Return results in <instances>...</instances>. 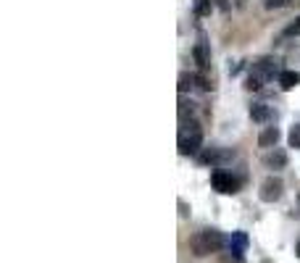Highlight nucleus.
<instances>
[{"instance_id": "f257e3e1", "label": "nucleus", "mask_w": 300, "mask_h": 263, "mask_svg": "<svg viewBox=\"0 0 300 263\" xmlns=\"http://www.w3.org/2000/svg\"><path fill=\"white\" fill-rule=\"evenodd\" d=\"M227 245V239H224V234L221 231H216V229H203V231H198V234H192L190 237V250L195 253V255H211V253H216V250H221V247Z\"/></svg>"}, {"instance_id": "f03ea898", "label": "nucleus", "mask_w": 300, "mask_h": 263, "mask_svg": "<svg viewBox=\"0 0 300 263\" xmlns=\"http://www.w3.org/2000/svg\"><path fill=\"white\" fill-rule=\"evenodd\" d=\"M187 127H190V134L182 132V137H179V156H195L200 150V145H203V132H200L198 121H190Z\"/></svg>"}, {"instance_id": "7ed1b4c3", "label": "nucleus", "mask_w": 300, "mask_h": 263, "mask_svg": "<svg viewBox=\"0 0 300 263\" xmlns=\"http://www.w3.org/2000/svg\"><path fill=\"white\" fill-rule=\"evenodd\" d=\"M211 184H213L216 192H221V195H234V192L240 190V179L232 176V174H227V171H213Z\"/></svg>"}, {"instance_id": "20e7f679", "label": "nucleus", "mask_w": 300, "mask_h": 263, "mask_svg": "<svg viewBox=\"0 0 300 263\" xmlns=\"http://www.w3.org/2000/svg\"><path fill=\"white\" fill-rule=\"evenodd\" d=\"M284 195V184L282 179H276V176H266L264 182H261V190H258V197L264 200V203H276Z\"/></svg>"}, {"instance_id": "39448f33", "label": "nucleus", "mask_w": 300, "mask_h": 263, "mask_svg": "<svg viewBox=\"0 0 300 263\" xmlns=\"http://www.w3.org/2000/svg\"><path fill=\"white\" fill-rule=\"evenodd\" d=\"M234 158V150H219V148H211V150H203L200 153V164L205 166H221L227 161Z\"/></svg>"}, {"instance_id": "423d86ee", "label": "nucleus", "mask_w": 300, "mask_h": 263, "mask_svg": "<svg viewBox=\"0 0 300 263\" xmlns=\"http://www.w3.org/2000/svg\"><path fill=\"white\" fill-rule=\"evenodd\" d=\"M253 74H258L261 79H274V76H279V66H276V61L274 58H258L256 64H253Z\"/></svg>"}, {"instance_id": "0eeeda50", "label": "nucleus", "mask_w": 300, "mask_h": 263, "mask_svg": "<svg viewBox=\"0 0 300 263\" xmlns=\"http://www.w3.org/2000/svg\"><path fill=\"white\" fill-rule=\"evenodd\" d=\"M192 61L198 64L200 71H205V68H211V48L205 42H198L195 48H192Z\"/></svg>"}, {"instance_id": "6e6552de", "label": "nucleus", "mask_w": 300, "mask_h": 263, "mask_svg": "<svg viewBox=\"0 0 300 263\" xmlns=\"http://www.w3.org/2000/svg\"><path fill=\"white\" fill-rule=\"evenodd\" d=\"M264 164H266L268 168H274V171H279V168L287 166V153L279 150V148L268 150V153H266V158H264Z\"/></svg>"}, {"instance_id": "1a4fd4ad", "label": "nucleus", "mask_w": 300, "mask_h": 263, "mask_svg": "<svg viewBox=\"0 0 300 263\" xmlns=\"http://www.w3.org/2000/svg\"><path fill=\"white\" fill-rule=\"evenodd\" d=\"M276 142H279V129L276 127H266L258 134V148H276Z\"/></svg>"}, {"instance_id": "9d476101", "label": "nucleus", "mask_w": 300, "mask_h": 263, "mask_svg": "<svg viewBox=\"0 0 300 263\" xmlns=\"http://www.w3.org/2000/svg\"><path fill=\"white\" fill-rule=\"evenodd\" d=\"M227 245H229V250H232L237 258L242 261V253H245V247H248V237H245L242 231H234V234L229 237V242H227Z\"/></svg>"}, {"instance_id": "9b49d317", "label": "nucleus", "mask_w": 300, "mask_h": 263, "mask_svg": "<svg viewBox=\"0 0 300 263\" xmlns=\"http://www.w3.org/2000/svg\"><path fill=\"white\" fill-rule=\"evenodd\" d=\"M250 119L258 121V124L268 121V119H271V108H268L266 103H253L250 105Z\"/></svg>"}, {"instance_id": "f8f14e48", "label": "nucleus", "mask_w": 300, "mask_h": 263, "mask_svg": "<svg viewBox=\"0 0 300 263\" xmlns=\"http://www.w3.org/2000/svg\"><path fill=\"white\" fill-rule=\"evenodd\" d=\"M276 79H279L282 90H292V87H298V84H300V74L298 71H282Z\"/></svg>"}, {"instance_id": "ddd939ff", "label": "nucleus", "mask_w": 300, "mask_h": 263, "mask_svg": "<svg viewBox=\"0 0 300 263\" xmlns=\"http://www.w3.org/2000/svg\"><path fill=\"white\" fill-rule=\"evenodd\" d=\"M287 142H290V148H300V124H295V127L290 129V134H287Z\"/></svg>"}, {"instance_id": "4468645a", "label": "nucleus", "mask_w": 300, "mask_h": 263, "mask_svg": "<svg viewBox=\"0 0 300 263\" xmlns=\"http://www.w3.org/2000/svg\"><path fill=\"white\" fill-rule=\"evenodd\" d=\"M192 84H195V76L192 74H179V92H187V90H192Z\"/></svg>"}, {"instance_id": "2eb2a0df", "label": "nucleus", "mask_w": 300, "mask_h": 263, "mask_svg": "<svg viewBox=\"0 0 300 263\" xmlns=\"http://www.w3.org/2000/svg\"><path fill=\"white\" fill-rule=\"evenodd\" d=\"M195 13L198 16H211V0H195Z\"/></svg>"}, {"instance_id": "dca6fc26", "label": "nucleus", "mask_w": 300, "mask_h": 263, "mask_svg": "<svg viewBox=\"0 0 300 263\" xmlns=\"http://www.w3.org/2000/svg\"><path fill=\"white\" fill-rule=\"evenodd\" d=\"M192 76H195V87H198V90L211 92V87H213V84H211L208 79H205V76H200V74H192Z\"/></svg>"}, {"instance_id": "f3484780", "label": "nucleus", "mask_w": 300, "mask_h": 263, "mask_svg": "<svg viewBox=\"0 0 300 263\" xmlns=\"http://www.w3.org/2000/svg\"><path fill=\"white\" fill-rule=\"evenodd\" d=\"M261 82H264V79H261L258 74H250L248 82H245V87H248V90H261Z\"/></svg>"}, {"instance_id": "a211bd4d", "label": "nucleus", "mask_w": 300, "mask_h": 263, "mask_svg": "<svg viewBox=\"0 0 300 263\" xmlns=\"http://www.w3.org/2000/svg\"><path fill=\"white\" fill-rule=\"evenodd\" d=\"M290 0H264V5L268 11H276V8H284V5H287Z\"/></svg>"}, {"instance_id": "6ab92c4d", "label": "nucleus", "mask_w": 300, "mask_h": 263, "mask_svg": "<svg viewBox=\"0 0 300 263\" xmlns=\"http://www.w3.org/2000/svg\"><path fill=\"white\" fill-rule=\"evenodd\" d=\"M284 34H290V37H292V34H300V16L295 19V24H290L287 29H284Z\"/></svg>"}, {"instance_id": "aec40b11", "label": "nucleus", "mask_w": 300, "mask_h": 263, "mask_svg": "<svg viewBox=\"0 0 300 263\" xmlns=\"http://www.w3.org/2000/svg\"><path fill=\"white\" fill-rule=\"evenodd\" d=\"M213 3H216L221 11H229V3H227V0H213Z\"/></svg>"}, {"instance_id": "412c9836", "label": "nucleus", "mask_w": 300, "mask_h": 263, "mask_svg": "<svg viewBox=\"0 0 300 263\" xmlns=\"http://www.w3.org/2000/svg\"><path fill=\"white\" fill-rule=\"evenodd\" d=\"M295 253H298V258H300V239H298V247H295Z\"/></svg>"}]
</instances>
